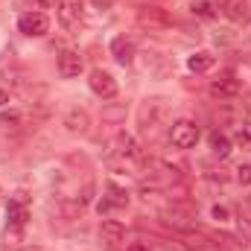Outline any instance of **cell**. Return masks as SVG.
<instances>
[{
	"label": "cell",
	"instance_id": "obj_1",
	"mask_svg": "<svg viewBox=\"0 0 251 251\" xmlns=\"http://www.w3.org/2000/svg\"><path fill=\"white\" fill-rule=\"evenodd\" d=\"M167 114H170V102H167V100H146V102L140 105V111H137L140 128H143L146 134H155L158 126L167 120Z\"/></svg>",
	"mask_w": 251,
	"mask_h": 251
},
{
	"label": "cell",
	"instance_id": "obj_2",
	"mask_svg": "<svg viewBox=\"0 0 251 251\" xmlns=\"http://www.w3.org/2000/svg\"><path fill=\"white\" fill-rule=\"evenodd\" d=\"M199 126L193 123V120H178V123H173V131H170V140H173V146L176 149H193L196 143H199Z\"/></svg>",
	"mask_w": 251,
	"mask_h": 251
},
{
	"label": "cell",
	"instance_id": "obj_3",
	"mask_svg": "<svg viewBox=\"0 0 251 251\" xmlns=\"http://www.w3.org/2000/svg\"><path fill=\"white\" fill-rule=\"evenodd\" d=\"M18 29H21L26 38H41V35L50 32V18L41 15V12H26V15H21Z\"/></svg>",
	"mask_w": 251,
	"mask_h": 251
},
{
	"label": "cell",
	"instance_id": "obj_4",
	"mask_svg": "<svg viewBox=\"0 0 251 251\" xmlns=\"http://www.w3.org/2000/svg\"><path fill=\"white\" fill-rule=\"evenodd\" d=\"M88 85H91V91L100 100H114L117 97V79L111 73H105V70H94L91 79H88Z\"/></svg>",
	"mask_w": 251,
	"mask_h": 251
},
{
	"label": "cell",
	"instance_id": "obj_5",
	"mask_svg": "<svg viewBox=\"0 0 251 251\" xmlns=\"http://www.w3.org/2000/svg\"><path fill=\"white\" fill-rule=\"evenodd\" d=\"M240 94V79L234 76V73H222L219 79H213L210 82V97H216V100H234Z\"/></svg>",
	"mask_w": 251,
	"mask_h": 251
},
{
	"label": "cell",
	"instance_id": "obj_6",
	"mask_svg": "<svg viewBox=\"0 0 251 251\" xmlns=\"http://www.w3.org/2000/svg\"><path fill=\"white\" fill-rule=\"evenodd\" d=\"M126 204H128V193H126L123 187H117V184H108V187H105V196H102V201H100L97 207H100L102 216H108L111 210L126 207Z\"/></svg>",
	"mask_w": 251,
	"mask_h": 251
},
{
	"label": "cell",
	"instance_id": "obj_7",
	"mask_svg": "<svg viewBox=\"0 0 251 251\" xmlns=\"http://www.w3.org/2000/svg\"><path fill=\"white\" fill-rule=\"evenodd\" d=\"M100 240L105 243V249H120V243L126 240V228L117 219H105L100 225Z\"/></svg>",
	"mask_w": 251,
	"mask_h": 251
},
{
	"label": "cell",
	"instance_id": "obj_8",
	"mask_svg": "<svg viewBox=\"0 0 251 251\" xmlns=\"http://www.w3.org/2000/svg\"><path fill=\"white\" fill-rule=\"evenodd\" d=\"M216 9L231 21H249L251 18V0H219Z\"/></svg>",
	"mask_w": 251,
	"mask_h": 251
},
{
	"label": "cell",
	"instance_id": "obj_9",
	"mask_svg": "<svg viewBox=\"0 0 251 251\" xmlns=\"http://www.w3.org/2000/svg\"><path fill=\"white\" fill-rule=\"evenodd\" d=\"M114 155H120L126 161H140L137 140H134L128 131H117V134H114Z\"/></svg>",
	"mask_w": 251,
	"mask_h": 251
},
{
	"label": "cell",
	"instance_id": "obj_10",
	"mask_svg": "<svg viewBox=\"0 0 251 251\" xmlns=\"http://www.w3.org/2000/svg\"><path fill=\"white\" fill-rule=\"evenodd\" d=\"M56 67H59V73H62L64 79H76L82 73V56L73 53V50H64V53H59Z\"/></svg>",
	"mask_w": 251,
	"mask_h": 251
},
{
	"label": "cell",
	"instance_id": "obj_11",
	"mask_svg": "<svg viewBox=\"0 0 251 251\" xmlns=\"http://www.w3.org/2000/svg\"><path fill=\"white\" fill-rule=\"evenodd\" d=\"M111 56L117 59V64L128 67V64L134 62V41L126 38V35H117V38L111 41Z\"/></svg>",
	"mask_w": 251,
	"mask_h": 251
},
{
	"label": "cell",
	"instance_id": "obj_12",
	"mask_svg": "<svg viewBox=\"0 0 251 251\" xmlns=\"http://www.w3.org/2000/svg\"><path fill=\"white\" fill-rule=\"evenodd\" d=\"M29 219V210L24 204V199H12L6 207V228H24Z\"/></svg>",
	"mask_w": 251,
	"mask_h": 251
},
{
	"label": "cell",
	"instance_id": "obj_13",
	"mask_svg": "<svg viewBox=\"0 0 251 251\" xmlns=\"http://www.w3.org/2000/svg\"><path fill=\"white\" fill-rule=\"evenodd\" d=\"M64 126H67V131H73V134H85V131L91 128V114H88L85 108H70L67 117H64Z\"/></svg>",
	"mask_w": 251,
	"mask_h": 251
},
{
	"label": "cell",
	"instance_id": "obj_14",
	"mask_svg": "<svg viewBox=\"0 0 251 251\" xmlns=\"http://www.w3.org/2000/svg\"><path fill=\"white\" fill-rule=\"evenodd\" d=\"M62 24L67 26V29H76L79 24H82V0H67V3H62Z\"/></svg>",
	"mask_w": 251,
	"mask_h": 251
},
{
	"label": "cell",
	"instance_id": "obj_15",
	"mask_svg": "<svg viewBox=\"0 0 251 251\" xmlns=\"http://www.w3.org/2000/svg\"><path fill=\"white\" fill-rule=\"evenodd\" d=\"M207 143H210V152H213L216 158H228V155H231V137H228V134H222V131H210Z\"/></svg>",
	"mask_w": 251,
	"mask_h": 251
},
{
	"label": "cell",
	"instance_id": "obj_16",
	"mask_svg": "<svg viewBox=\"0 0 251 251\" xmlns=\"http://www.w3.org/2000/svg\"><path fill=\"white\" fill-rule=\"evenodd\" d=\"M187 67L193 73H207V70L213 67V56H210L207 50H199V53H193L187 59Z\"/></svg>",
	"mask_w": 251,
	"mask_h": 251
},
{
	"label": "cell",
	"instance_id": "obj_17",
	"mask_svg": "<svg viewBox=\"0 0 251 251\" xmlns=\"http://www.w3.org/2000/svg\"><path fill=\"white\" fill-rule=\"evenodd\" d=\"M216 3H210V0H193V15L196 18H201V21H213L216 18Z\"/></svg>",
	"mask_w": 251,
	"mask_h": 251
},
{
	"label": "cell",
	"instance_id": "obj_18",
	"mask_svg": "<svg viewBox=\"0 0 251 251\" xmlns=\"http://www.w3.org/2000/svg\"><path fill=\"white\" fill-rule=\"evenodd\" d=\"M21 123H24V111H18V108L0 111V126H3L6 131H15V128H21Z\"/></svg>",
	"mask_w": 251,
	"mask_h": 251
},
{
	"label": "cell",
	"instance_id": "obj_19",
	"mask_svg": "<svg viewBox=\"0 0 251 251\" xmlns=\"http://www.w3.org/2000/svg\"><path fill=\"white\" fill-rule=\"evenodd\" d=\"M234 140H237L243 149H251V120L237 123V128H234Z\"/></svg>",
	"mask_w": 251,
	"mask_h": 251
},
{
	"label": "cell",
	"instance_id": "obj_20",
	"mask_svg": "<svg viewBox=\"0 0 251 251\" xmlns=\"http://www.w3.org/2000/svg\"><path fill=\"white\" fill-rule=\"evenodd\" d=\"M210 213H213V219H219V222H228V219H231V210H228L225 204H213Z\"/></svg>",
	"mask_w": 251,
	"mask_h": 251
},
{
	"label": "cell",
	"instance_id": "obj_21",
	"mask_svg": "<svg viewBox=\"0 0 251 251\" xmlns=\"http://www.w3.org/2000/svg\"><path fill=\"white\" fill-rule=\"evenodd\" d=\"M237 178H240L243 184H251V164H240V167H237Z\"/></svg>",
	"mask_w": 251,
	"mask_h": 251
},
{
	"label": "cell",
	"instance_id": "obj_22",
	"mask_svg": "<svg viewBox=\"0 0 251 251\" xmlns=\"http://www.w3.org/2000/svg\"><path fill=\"white\" fill-rule=\"evenodd\" d=\"M126 251H149V246H143V243H131Z\"/></svg>",
	"mask_w": 251,
	"mask_h": 251
},
{
	"label": "cell",
	"instance_id": "obj_23",
	"mask_svg": "<svg viewBox=\"0 0 251 251\" xmlns=\"http://www.w3.org/2000/svg\"><path fill=\"white\" fill-rule=\"evenodd\" d=\"M35 3H38V6H44V9H47V6H56V0H35Z\"/></svg>",
	"mask_w": 251,
	"mask_h": 251
},
{
	"label": "cell",
	"instance_id": "obj_24",
	"mask_svg": "<svg viewBox=\"0 0 251 251\" xmlns=\"http://www.w3.org/2000/svg\"><path fill=\"white\" fill-rule=\"evenodd\" d=\"M3 102H9V94H6V91H0V105H3Z\"/></svg>",
	"mask_w": 251,
	"mask_h": 251
},
{
	"label": "cell",
	"instance_id": "obj_25",
	"mask_svg": "<svg viewBox=\"0 0 251 251\" xmlns=\"http://www.w3.org/2000/svg\"><path fill=\"white\" fill-rule=\"evenodd\" d=\"M3 251H24L21 246H3Z\"/></svg>",
	"mask_w": 251,
	"mask_h": 251
},
{
	"label": "cell",
	"instance_id": "obj_26",
	"mask_svg": "<svg viewBox=\"0 0 251 251\" xmlns=\"http://www.w3.org/2000/svg\"><path fill=\"white\" fill-rule=\"evenodd\" d=\"M249 204H251V196H249Z\"/></svg>",
	"mask_w": 251,
	"mask_h": 251
}]
</instances>
